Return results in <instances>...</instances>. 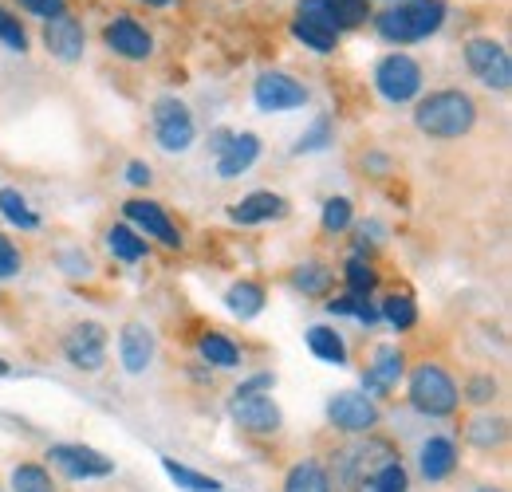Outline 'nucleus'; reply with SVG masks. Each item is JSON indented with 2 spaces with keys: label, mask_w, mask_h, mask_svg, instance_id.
Instances as JSON below:
<instances>
[{
  "label": "nucleus",
  "mask_w": 512,
  "mask_h": 492,
  "mask_svg": "<svg viewBox=\"0 0 512 492\" xmlns=\"http://www.w3.org/2000/svg\"><path fill=\"white\" fill-rule=\"evenodd\" d=\"M414 126L426 138H465L477 126V103L465 91H430L418 107H414Z\"/></svg>",
  "instance_id": "1"
},
{
  "label": "nucleus",
  "mask_w": 512,
  "mask_h": 492,
  "mask_svg": "<svg viewBox=\"0 0 512 492\" xmlns=\"http://www.w3.org/2000/svg\"><path fill=\"white\" fill-rule=\"evenodd\" d=\"M386 461H398V453L379 441V437H371L367 433V441L363 445H351V449H339L335 457H331V465H323L327 469V481H331V492H359L367 489V481L383 469Z\"/></svg>",
  "instance_id": "2"
},
{
  "label": "nucleus",
  "mask_w": 512,
  "mask_h": 492,
  "mask_svg": "<svg viewBox=\"0 0 512 492\" xmlns=\"http://www.w3.org/2000/svg\"><path fill=\"white\" fill-rule=\"evenodd\" d=\"M446 20V4L442 0H402L394 8H386L383 16H375L379 36L390 44H418L426 36H434Z\"/></svg>",
  "instance_id": "3"
},
{
  "label": "nucleus",
  "mask_w": 512,
  "mask_h": 492,
  "mask_svg": "<svg viewBox=\"0 0 512 492\" xmlns=\"http://www.w3.org/2000/svg\"><path fill=\"white\" fill-rule=\"evenodd\" d=\"M406 398L418 414L426 418H453L457 406H461V390L457 382L449 378L446 367L438 363H418L410 370V386H406Z\"/></svg>",
  "instance_id": "4"
},
{
  "label": "nucleus",
  "mask_w": 512,
  "mask_h": 492,
  "mask_svg": "<svg viewBox=\"0 0 512 492\" xmlns=\"http://www.w3.org/2000/svg\"><path fill=\"white\" fill-rule=\"evenodd\" d=\"M150 126H154V138L166 154H186L197 138V123H193L190 107L178 99V95H162L150 111Z\"/></svg>",
  "instance_id": "5"
},
{
  "label": "nucleus",
  "mask_w": 512,
  "mask_h": 492,
  "mask_svg": "<svg viewBox=\"0 0 512 492\" xmlns=\"http://www.w3.org/2000/svg\"><path fill=\"white\" fill-rule=\"evenodd\" d=\"M52 469H60L71 481H103L115 473V461L91 445H79V441H60V445H48V457Z\"/></svg>",
  "instance_id": "6"
},
{
  "label": "nucleus",
  "mask_w": 512,
  "mask_h": 492,
  "mask_svg": "<svg viewBox=\"0 0 512 492\" xmlns=\"http://www.w3.org/2000/svg\"><path fill=\"white\" fill-rule=\"evenodd\" d=\"M327 422L339 433H347V437H367V433L379 430L383 414H379L375 398H367L359 390H343V394H335L327 402Z\"/></svg>",
  "instance_id": "7"
},
{
  "label": "nucleus",
  "mask_w": 512,
  "mask_h": 492,
  "mask_svg": "<svg viewBox=\"0 0 512 492\" xmlns=\"http://www.w3.org/2000/svg\"><path fill=\"white\" fill-rule=\"evenodd\" d=\"M375 91L383 95L386 103H394V107L418 99L422 95V67L410 60V56H402V52L386 56L375 67Z\"/></svg>",
  "instance_id": "8"
},
{
  "label": "nucleus",
  "mask_w": 512,
  "mask_h": 492,
  "mask_svg": "<svg viewBox=\"0 0 512 492\" xmlns=\"http://www.w3.org/2000/svg\"><path fill=\"white\" fill-rule=\"evenodd\" d=\"M229 414H233V422L241 430L256 433V437H272V433H280V426H284V414H280V406H276V398L268 390H256V394L233 390Z\"/></svg>",
  "instance_id": "9"
},
{
  "label": "nucleus",
  "mask_w": 512,
  "mask_h": 492,
  "mask_svg": "<svg viewBox=\"0 0 512 492\" xmlns=\"http://www.w3.org/2000/svg\"><path fill=\"white\" fill-rule=\"evenodd\" d=\"M465 63H469V71H473L489 91H509L512 87V60H509V52H505V44L477 36V40L465 44Z\"/></svg>",
  "instance_id": "10"
},
{
  "label": "nucleus",
  "mask_w": 512,
  "mask_h": 492,
  "mask_svg": "<svg viewBox=\"0 0 512 492\" xmlns=\"http://www.w3.org/2000/svg\"><path fill=\"white\" fill-rule=\"evenodd\" d=\"M253 99L260 111L268 115H280V111H296L308 103V87L284 71H264L253 83Z\"/></svg>",
  "instance_id": "11"
},
{
  "label": "nucleus",
  "mask_w": 512,
  "mask_h": 492,
  "mask_svg": "<svg viewBox=\"0 0 512 492\" xmlns=\"http://www.w3.org/2000/svg\"><path fill=\"white\" fill-rule=\"evenodd\" d=\"M64 359L75 370H87V374L103 370V363H107V327L103 323H79V327H71L64 339Z\"/></svg>",
  "instance_id": "12"
},
{
  "label": "nucleus",
  "mask_w": 512,
  "mask_h": 492,
  "mask_svg": "<svg viewBox=\"0 0 512 492\" xmlns=\"http://www.w3.org/2000/svg\"><path fill=\"white\" fill-rule=\"evenodd\" d=\"M123 213H127V221L134 225V233H146V237H154L158 245L166 248H182V229L170 221V213L158 205V201H146V197H134L123 205Z\"/></svg>",
  "instance_id": "13"
},
{
  "label": "nucleus",
  "mask_w": 512,
  "mask_h": 492,
  "mask_svg": "<svg viewBox=\"0 0 512 492\" xmlns=\"http://www.w3.org/2000/svg\"><path fill=\"white\" fill-rule=\"evenodd\" d=\"M402 374H406V355H402V347L383 343V347L375 351L367 374H363V394H367V398H383V394H390V390L402 382Z\"/></svg>",
  "instance_id": "14"
},
{
  "label": "nucleus",
  "mask_w": 512,
  "mask_h": 492,
  "mask_svg": "<svg viewBox=\"0 0 512 492\" xmlns=\"http://www.w3.org/2000/svg\"><path fill=\"white\" fill-rule=\"evenodd\" d=\"M103 40H107V48L119 52L123 60H150V52H154L150 32H146L134 16H115V20L103 28Z\"/></svg>",
  "instance_id": "15"
},
{
  "label": "nucleus",
  "mask_w": 512,
  "mask_h": 492,
  "mask_svg": "<svg viewBox=\"0 0 512 492\" xmlns=\"http://www.w3.org/2000/svg\"><path fill=\"white\" fill-rule=\"evenodd\" d=\"M418 473L430 485H442L457 473V441L453 437H426L418 449Z\"/></svg>",
  "instance_id": "16"
},
{
  "label": "nucleus",
  "mask_w": 512,
  "mask_h": 492,
  "mask_svg": "<svg viewBox=\"0 0 512 492\" xmlns=\"http://www.w3.org/2000/svg\"><path fill=\"white\" fill-rule=\"evenodd\" d=\"M256 158H260V138H256L253 130H245V134H229L225 146L217 150V178H225V182L241 178Z\"/></svg>",
  "instance_id": "17"
},
{
  "label": "nucleus",
  "mask_w": 512,
  "mask_h": 492,
  "mask_svg": "<svg viewBox=\"0 0 512 492\" xmlns=\"http://www.w3.org/2000/svg\"><path fill=\"white\" fill-rule=\"evenodd\" d=\"M288 213V201L272 189H256L249 197H241L237 205H229V221L237 225H268V221H280Z\"/></svg>",
  "instance_id": "18"
},
{
  "label": "nucleus",
  "mask_w": 512,
  "mask_h": 492,
  "mask_svg": "<svg viewBox=\"0 0 512 492\" xmlns=\"http://www.w3.org/2000/svg\"><path fill=\"white\" fill-rule=\"evenodd\" d=\"M44 44H48V52L56 56L60 63H75L83 60V48H87V36H83V24L75 20V16H56V20H48V28H44Z\"/></svg>",
  "instance_id": "19"
},
{
  "label": "nucleus",
  "mask_w": 512,
  "mask_h": 492,
  "mask_svg": "<svg viewBox=\"0 0 512 492\" xmlns=\"http://www.w3.org/2000/svg\"><path fill=\"white\" fill-rule=\"evenodd\" d=\"M119 363L127 374H142L154 363V335L146 323H127L119 335Z\"/></svg>",
  "instance_id": "20"
},
{
  "label": "nucleus",
  "mask_w": 512,
  "mask_h": 492,
  "mask_svg": "<svg viewBox=\"0 0 512 492\" xmlns=\"http://www.w3.org/2000/svg\"><path fill=\"white\" fill-rule=\"evenodd\" d=\"M465 441H469L473 449L493 453V449H501V445L509 441V422H505L501 414H477V418L465 422Z\"/></svg>",
  "instance_id": "21"
},
{
  "label": "nucleus",
  "mask_w": 512,
  "mask_h": 492,
  "mask_svg": "<svg viewBox=\"0 0 512 492\" xmlns=\"http://www.w3.org/2000/svg\"><path fill=\"white\" fill-rule=\"evenodd\" d=\"M308 351L320 359V363H331V367H347V359H351V351H347V343H343V335L335 331V327H327V323H316V327H308Z\"/></svg>",
  "instance_id": "22"
},
{
  "label": "nucleus",
  "mask_w": 512,
  "mask_h": 492,
  "mask_svg": "<svg viewBox=\"0 0 512 492\" xmlns=\"http://www.w3.org/2000/svg\"><path fill=\"white\" fill-rule=\"evenodd\" d=\"M280 492H331V481H327V469H323L316 457H304L288 469Z\"/></svg>",
  "instance_id": "23"
},
{
  "label": "nucleus",
  "mask_w": 512,
  "mask_h": 492,
  "mask_svg": "<svg viewBox=\"0 0 512 492\" xmlns=\"http://www.w3.org/2000/svg\"><path fill=\"white\" fill-rule=\"evenodd\" d=\"M197 355L217 370H233L241 363V347H237L229 335H221V331H205V335L197 339Z\"/></svg>",
  "instance_id": "24"
},
{
  "label": "nucleus",
  "mask_w": 512,
  "mask_h": 492,
  "mask_svg": "<svg viewBox=\"0 0 512 492\" xmlns=\"http://www.w3.org/2000/svg\"><path fill=\"white\" fill-rule=\"evenodd\" d=\"M158 461H162V473H166L182 492H225V485H221L217 477H209V473H197V469L174 461V457H158Z\"/></svg>",
  "instance_id": "25"
},
{
  "label": "nucleus",
  "mask_w": 512,
  "mask_h": 492,
  "mask_svg": "<svg viewBox=\"0 0 512 492\" xmlns=\"http://www.w3.org/2000/svg\"><path fill=\"white\" fill-rule=\"evenodd\" d=\"M268 304V296H264V288L253 284V280H237L229 292H225V308L233 311L237 319H256L260 311Z\"/></svg>",
  "instance_id": "26"
},
{
  "label": "nucleus",
  "mask_w": 512,
  "mask_h": 492,
  "mask_svg": "<svg viewBox=\"0 0 512 492\" xmlns=\"http://www.w3.org/2000/svg\"><path fill=\"white\" fill-rule=\"evenodd\" d=\"M0 217H4L8 225H16V229H28V233L40 229V213H36V209L24 201V193L12 189V185L0 189Z\"/></svg>",
  "instance_id": "27"
},
{
  "label": "nucleus",
  "mask_w": 512,
  "mask_h": 492,
  "mask_svg": "<svg viewBox=\"0 0 512 492\" xmlns=\"http://www.w3.org/2000/svg\"><path fill=\"white\" fill-rule=\"evenodd\" d=\"M107 248H111L115 260H123V264H138V260L146 256L142 233H134L130 225H111V229H107Z\"/></svg>",
  "instance_id": "28"
},
{
  "label": "nucleus",
  "mask_w": 512,
  "mask_h": 492,
  "mask_svg": "<svg viewBox=\"0 0 512 492\" xmlns=\"http://www.w3.org/2000/svg\"><path fill=\"white\" fill-rule=\"evenodd\" d=\"M8 492H56V481L48 473V465L40 461H20L12 469V489Z\"/></svg>",
  "instance_id": "29"
},
{
  "label": "nucleus",
  "mask_w": 512,
  "mask_h": 492,
  "mask_svg": "<svg viewBox=\"0 0 512 492\" xmlns=\"http://www.w3.org/2000/svg\"><path fill=\"white\" fill-rule=\"evenodd\" d=\"M327 311H331V315H351V319H359V323H367V327L379 323V304H375L371 296H355V292L335 296V300L327 304Z\"/></svg>",
  "instance_id": "30"
},
{
  "label": "nucleus",
  "mask_w": 512,
  "mask_h": 492,
  "mask_svg": "<svg viewBox=\"0 0 512 492\" xmlns=\"http://www.w3.org/2000/svg\"><path fill=\"white\" fill-rule=\"evenodd\" d=\"M379 319H386L394 331H410L418 323V308H414L410 296H386L379 304Z\"/></svg>",
  "instance_id": "31"
},
{
  "label": "nucleus",
  "mask_w": 512,
  "mask_h": 492,
  "mask_svg": "<svg viewBox=\"0 0 512 492\" xmlns=\"http://www.w3.org/2000/svg\"><path fill=\"white\" fill-rule=\"evenodd\" d=\"M292 280H296V288H300L304 296H323V292L331 288V268L320 264V260H312V264H300Z\"/></svg>",
  "instance_id": "32"
},
{
  "label": "nucleus",
  "mask_w": 512,
  "mask_h": 492,
  "mask_svg": "<svg viewBox=\"0 0 512 492\" xmlns=\"http://www.w3.org/2000/svg\"><path fill=\"white\" fill-rule=\"evenodd\" d=\"M292 36L300 40V44H308L312 52H320V56H331L335 52V32H327V28H320V24H308V20H296L292 24Z\"/></svg>",
  "instance_id": "33"
},
{
  "label": "nucleus",
  "mask_w": 512,
  "mask_h": 492,
  "mask_svg": "<svg viewBox=\"0 0 512 492\" xmlns=\"http://www.w3.org/2000/svg\"><path fill=\"white\" fill-rule=\"evenodd\" d=\"M343 280H347V288H351L355 296H371V292H375V284H379L375 268H371L363 256H351V260H347V272H343Z\"/></svg>",
  "instance_id": "34"
},
{
  "label": "nucleus",
  "mask_w": 512,
  "mask_h": 492,
  "mask_svg": "<svg viewBox=\"0 0 512 492\" xmlns=\"http://www.w3.org/2000/svg\"><path fill=\"white\" fill-rule=\"evenodd\" d=\"M367 485L371 492H410V473L402 469V461H386Z\"/></svg>",
  "instance_id": "35"
},
{
  "label": "nucleus",
  "mask_w": 512,
  "mask_h": 492,
  "mask_svg": "<svg viewBox=\"0 0 512 492\" xmlns=\"http://www.w3.org/2000/svg\"><path fill=\"white\" fill-rule=\"evenodd\" d=\"M351 217H355V209H351V201L347 197H327L323 201V229L327 233H343L347 225H351Z\"/></svg>",
  "instance_id": "36"
},
{
  "label": "nucleus",
  "mask_w": 512,
  "mask_h": 492,
  "mask_svg": "<svg viewBox=\"0 0 512 492\" xmlns=\"http://www.w3.org/2000/svg\"><path fill=\"white\" fill-rule=\"evenodd\" d=\"M296 20H308V24H320V28H327V32H335V36L343 32L327 0H300V16H296Z\"/></svg>",
  "instance_id": "37"
},
{
  "label": "nucleus",
  "mask_w": 512,
  "mask_h": 492,
  "mask_svg": "<svg viewBox=\"0 0 512 492\" xmlns=\"http://www.w3.org/2000/svg\"><path fill=\"white\" fill-rule=\"evenodd\" d=\"M327 4H331V12H335L339 28H355V24L371 20V12H367V0H327Z\"/></svg>",
  "instance_id": "38"
},
{
  "label": "nucleus",
  "mask_w": 512,
  "mask_h": 492,
  "mask_svg": "<svg viewBox=\"0 0 512 492\" xmlns=\"http://www.w3.org/2000/svg\"><path fill=\"white\" fill-rule=\"evenodd\" d=\"M331 146V123L327 119H316L312 130H304L300 134V142H296V154H320Z\"/></svg>",
  "instance_id": "39"
},
{
  "label": "nucleus",
  "mask_w": 512,
  "mask_h": 492,
  "mask_svg": "<svg viewBox=\"0 0 512 492\" xmlns=\"http://www.w3.org/2000/svg\"><path fill=\"white\" fill-rule=\"evenodd\" d=\"M493 398H497V378H493V374H473V378L465 382V402L489 406Z\"/></svg>",
  "instance_id": "40"
},
{
  "label": "nucleus",
  "mask_w": 512,
  "mask_h": 492,
  "mask_svg": "<svg viewBox=\"0 0 512 492\" xmlns=\"http://www.w3.org/2000/svg\"><path fill=\"white\" fill-rule=\"evenodd\" d=\"M0 40H4L12 52H20V56L28 52V32H24L20 20H16L12 12H4V8H0Z\"/></svg>",
  "instance_id": "41"
},
{
  "label": "nucleus",
  "mask_w": 512,
  "mask_h": 492,
  "mask_svg": "<svg viewBox=\"0 0 512 492\" xmlns=\"http://www.w3.org/2000/svg\"><path fill=\"white\" fill-rule=\"evenodd\" d=\"M24 268V256H20V248L12 245L4 233H0V280H12L16 272Z\"/></svg>",
  "instance_id": "42"
},
{
  "label": "nucleus",
  "mask_w": 512,
  "mask_h": 492,
  "mask_svg": "<svg viewBox=\"0 0 512 492\" xmlns=\"http://www.w3.org/2000/svg\"><path fill=\"white\" fill-rule=\"evenodd\" d=\"M32 16H44V20H56V16H64V0H20Z\"/></svg>",
  "instance_id": "43"
},
{
  "label": "nucleus",
  "mask_w": 512,
  "mask_h": 492,
  "mask_svg": "<svg viewBox=\"0 0 512 492\" xmlns=\"http://www.w3.org/2000/svg\"><path fill=\"white\" fill-rule=\"evenodd\" d=\"M272 386H276V374L264 370V374H253L249 382H241L237 390H241V394H256V390H268V394H272Z\"/></svg>",
  "instance_id": "44"
},
{
  "label": "nucleus",
  "mask_w": 512,
  "mask_h": 492,
  "mask_svg": "<svg viewBox=\"0 0 512 492\" xmlns=\"http://www.w3.org/2000/svg\"><path fill=\"white\" fill-rule=\"evenodd\" d=\"M127 182L138 185V189H142V185H150V166H146V162H138V158L127 162Z\"/></svg>",
  "instance_id": "45"
},
{
  "label": "nucleus",
  "mask_w": 512,
  "mask_h": 492,
  "mask_svg": "<svg viewBox=\"0 0 512 492\" xmlns=\"http://www.w3.org/2000/svg\"><path fill=\"white\" fill-rule=\"evenodd\" d=\"M8 374H12V367H8L4 359H0V378H8Z\"/></svg>",
  "instance_id": "46"
},
{
  "label": "nucleus",
  "mask_w": 512,
  "mask_h": 492,
  "mask_svg": "<svg viewBox=\"0 0 512 492\" xmlns=\"http://www.w3.org/2000/svg\"><path fill=\"white\" fill-rule=\"evenodd\" d=\"M142 4H154V8H166L170 0H142Z\"/></svg>",
  "instance_id": "47"
},
{
  "label": "nucleus",
  "mask_w": 512,
  "mask_h": 492,
  "mask_svg": "<svg viewBox=\"0 0 512 492\" xmlns=\"http://www.w3.org/2000/svg\"><path fill=\"white\" fill-rule=\"evenodd\" d=\"M477 492H505V489H489V485H485V489H477Z\"/></svg>",
  "instance_id": "48"
},
{
  "label": "nucleus",
  "mask_w": 512,
  "mask_h": 492,
  "mask_svg": "<svg viewBox=\"0 0 512 492\" xmlns=\"http://www.w3.org/2000/svg\"><path fill=\"white\" fill-rule=\"evenodd\" d=\"M0 492H4V485H0Z\"/></svg>",
  "instance_id": "49"
}]
</instances>
